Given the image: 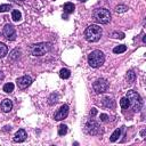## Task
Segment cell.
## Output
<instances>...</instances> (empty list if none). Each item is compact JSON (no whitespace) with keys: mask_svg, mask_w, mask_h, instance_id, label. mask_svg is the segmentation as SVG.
Here are the masks:
<instances>
[{"mask_svg":"<svg viewBox=\"0 0 146 146\" xmlns=\"http://www.w3.org/2000/svg\"><path fill=\"white\" fill-rule=\"evenodd\" d=\"M102 27L96 25V24H91L89 25L86 31H84V36H86V40L89 41V42H96L100 39L102 36Z\"/></svg>","mask_w":146,"mask_h":146,"instance_id":"cell-1","label":"cell"},{"mask_svg":"<svg viewBox=\"0 0 146 146\" xmlns=\"http://www.w3.org/2000/svg\"><path fill=\"white\" fill-rule=\"evenodd\" d=\"M104 62H105V56L100 50H94L88 56V63L94 68L100 67L104 64Z\"/></svg>","mask_w":146,"mask_h":146,"instance_id":"cell-2","label":"cell"},{"mask_svg":"<svg viewBox=\"0 0 146 146\" xmlns=\"http://www.w3.org/2000/svg\"><path fill=\"white\" fill-rule=\"evenodd\" d=\"M127 98L129 100V104L131 105L132 110L135 112H139L141 110V106H143V99L141 97L139 96L138 92L133 91V90H129L127 92Z\"/></svg>","mask_w":146,"mask_h":146,"instance_id":"cell-3","label":"cell"},{"mask_svg":"<svg viewBox=\"0 0 146 146\" xmlns=\"http://www.w3.org/2000/svg\"><path fill=\"white\" fill-rule=\"evenodd\" d=\"M92 17L97 23L100 24H107L111 21V13L106 8H98L95 9L92 13Z\"/></svg>","mask_w":146,"mask_h":146,"instance_id":"cell-4","label":"cell"},{"mask_svg":"<svg viewBox=\"0 0 146 146\" xmlns=\"http://www.w3.org/2000/svg\"><path fill=\"white\" fill-rule=\"evenodd\" d=\"M50 49H51V44L49 42H40V43L32 44L31 54L33 56H42L48 51H50Z\"/></svg>","mask_w":146,"mask_h":146,"instance_id":"cell-5","label":"cell"},{"mask_svg":"<svg viewBox=\"0 0 146 146\" xmlns=\"http://www.w3.org/2000/svg\"><path fill=\"white\" fill-rule=\"evenodd\" d=\"M92 88H94L95 92H97V94H103V92H105V91L107 90V88H108V82H107L106 79H103V78L97 79V80L94 82Z\"/></svg>","mask_w":146,"mask_h":146,"instance_id":"cell-6","label":"cell"},{"mask_svg":"<svg viewBox=\"0 0 146 146\" xmlns=\"http://www.w3.org/2000/svg\"><path fill=\"white\" fill-rule=\"evenodd\" d=\"M84 128H86V132L89 133V135L95 136V135L100 133V127H99V124L95 120H89L86 123V127Z\"/></svg>","mask_w":146,"mask_h":146,"instance_id":"cell-7","label":"cell"},{"mask_svg":"<svg viewBox=\"0 0 146 146\" xmlns=\"http://www.w3.org/2000/svg\"><path fill=\"white\" fill-rule=\"evenodd\" d=\"M3 34H5V36H6L8 40H10V41H14V40L16 39V31H15V27H14L13 25H10V24L5 25V27H3Z\"/></svg>","mask_w":146,"mask_h":146,"instance_id":"cell-8","label":"cell"},{"mask_svg":"<svg viewBox=\"0 0 146 146\" xmlns=\"http://www.w3.org/2000/svg\"><path fill=\"white\" fill-rule=\"evenodd\" d=\"M67 115H68V106H67V105H63V106L55 113L54 117H55V120L60 121V120H64Z\"/></svg>","mask_w":146,"mask_h":146,"instance_id":"cell-9","label":"cell"},{"mask_svg":"<svg viewBox=\"0 0 146 146\" xmlns=\"http://www.w3.org/2000/svg\"><path fill=\"white\" fill-rule=\"evenodd\" d=\"M31 83H32V79H31L30 76H27V75L21 76V78L17 79V86H18V88H21V89L27 88Z\"/></svg>","mask_w":146,"mask_h":146,"instance_id":"cell-10","label":"cell"},{"mask_svg":"<svg viewBox=\"0 0 146 146\" xmlns=\"http://www.w3.org/2000/svg\"><path fill=\"white\" fill-rule=\"evenodd\" d=\"M26 137H27L26 131H25L24 129H19V130L15 133V136H14V141H15V143H22V141H24V140L26 139Z\"/></svg>","mask_w":146,"mask_h":146,"instance_id":"cell-11","label":"cell"},{"mask_svg":"<svg viewBox=\"0 0 146 146\" xmlns=\"http://www.w3.org/2000/svg\"><path fill=\"white\" fill-rule=\"evenodd\" d=\"M13 108V102L10 99H3L2 103H1V110L3 112H10Z\"/></svg>","mask_w":146,"mask_h":146,"instance_id":"cell-12","label":"cell"},{"mask_svg":"<svg viewBox=\"0 0 146 146\" xmlns=\"http://www.w3.org/2000/svg\"><path fill=\"white\" fill-rule=\"evenodd\" d=\"M103 104L106 106V107H110V108H114L115 107V102L113 100V98L111 97H104L103 98Z\"/></svg>","mask_w":146,"mask_h":146,"instance_id":"cell-13","label":"cell"},{"mask_svg":"<svg viewBox=\"0 0 146 146\" xmlns=\"http://www.w3.org/2000/svg\"><path fill=\"white\" fill-rule=\"evenodd\" d=\"M74 5L72 3V2H66L65 5H64V11L66 13V14H72L73 11H74Z\"/></svg>","mask_w":146,"mask_h":146,"instance_id":"cell-14","label":"cell"},{"mask_svg":"<svg viewBox=\"0 0 146 146\" xmlns=\"http://www.w3.org/2000/svg\"><path fill=\"white\" fill-rule=\"evenodd\" d=\"M120 135H121V128H119V129H116L112 135H111V138H110V140L112 141V143H114V141H116L117 139H119V137H120Z\"/></svg>","mask_w":146,"mask_h":146,"instance_id":"cell-15","label":"cell"},{"mask_svg":"<svg viewBox=\"0 0 146 146\" xmlns=\"http://www.w3.org/2000/svg\"><path fill=\"white\" fill-rule=\"evenodd\" d=\"M59 76H60L62 79H68V78L71 76V72H70L67 68H62V70L59 71Z\"/></svg>","mask_w":146,"mask_h":146,"instance_id":"cell-16","label":"cell"},{"mask_svg":"<svg viewBox=\"0 0 146 146\" xmlns=\"http://www.w3.org/2000/svg\"><path fill=\"white\" fill-rule=\"evenodd\" d=\"M127 80H128L129 83H133V82H135V80H136V74L133 73L132 70L128 71V73H127Z\"/></svg>","mask_w":146,"mask_h":146,"instance_id":"cell-17","label":"cell"},{"mask_svg":"<svg viewBox=\"0 0 146 146\" xmlns=\"http://www.w3.org/2000/svg\"><path fill=\"white\" fill-rule=\"evenodd\" d=\"M7 52H8V47H7L5 43L0 42V57H1V58L5 57V56L7 55Z\"/></svg>","mask_w":146,"mask_h":146,"instance_id":"cell-18","label":"cell"},{"mask_svg":"<svg viewBox=\"0 0 146 146\" xmlns=\"http://www.w3.org/2000/svg\"><path fill=\"white\" fill-rule=\"evenodd\" d=\"M125 50H127V46L120 44V46H117V47H115V48L113 49V52H114V54H121V52H124Z\"/></svg>","mask_w":146,"mask_h":146,"instance_id":"cell-19","label":"cell"},{"mask_svg":"<svg viewBox=\"0 0 146 146\" xmlns=\"http://www.w3.org/2000/svg\"><path fill=\"white\" fill-rule=\"evenodd\" d=\"M11 18H13V21L18 22V21H21L22 15H21V13H19L18 10H13V13H11Z\"/></svg>","mask_w":146,"mask_h":146,"instance_id":"cell-20","label":"cell"},{"mask_svg":"<svg viewBox=\"0 0 146 146\" xmlns=\"http://www.w3.org/2000/svg\"><path fill=\"white\" fill-rule=\"evenodd\" d=\"M120 106H121L123 110H125V108H128V107L130 106V104H129V100H128V98H127V97H123V98H121V100H120Z\"/></svg>","mask_w":146,"mask_h":146,"instance_id":"cell-21","label":"cell"},{"mask_svg":"<svg viewBox=\"0 0 146 146\" xmlns=\"http://www.w3.org/2000/svg\"><path fill=\"white\" fill-rule=\"evenodd\" d=\"M67 133V127L65 125V124H60L59 127H58V135L59 136H64V135H66Z\"/></svg>","mask_w":146,"mask_h":146,"instance_id":"cell-22","label":"cell"},{"mask_svg":"<svg viewBox=\"0 0 146 146\" xmlns=\"http://www.w3.org/2000/svg\"><path fill=\"white\" fill-rule=\"evenodd\" d=\"M3 91L5 92H13L14 91V84L13 83H6L5 86H3Z\"/></svg>","mask_w":146,"mask_h":146,"instance_id":"cell-23","label":"cell"},{"mask_svg":"<svg viewBox=\"0 0 146 146\" xmlns=\"http://www.w3.org/2000/svg\"><path fill=\"white\" fill-rule=\"evenodd\" d=\"M57 100H58V95L57 94H51V96L49 97V104L50 105H54V104H56L57 103Z\"/></svg>","mask_w":146,"mask_h":146,"instance_id":"cell-24","label":"cell"},{"mask_svg":"<svg viewBox=\"0 0 146 146\" xmlns=\"http://www.w3.org/2000/svg\"><path fill=\"white\" fill-rule=\"evenodd\" d=\"M128 10V7L124 6V5H119L115 7V11L116 13H125Z\"/></svg>","mask_w":146,"mask_h":146,"instance_id":"cell-25","label":"cell"},{"mask_svg":"<svg viewBox=\"0 0 146 146\" xmlns=\"http://www.w3.org/2000/svg\"><path fill=\"white\" fill-rule=\"evenodd\" d=\"M111 36H112V38L123 39V38H124V33H122V32H113V33L111 34Z\"/></svg>","mask_w":146,"mask_h":146,"instance_id":"cell-26","label":"cell"},{"mask_svg":"<svg viewBox=\"0 0 146 146\" xmlns=\"http://www.w3.org/2000/svg\"><path fill=\"white\" fill-rule=\"evenodd\" d=\"M9 9H11V5H1L0 6V13L8 11Z\"/></svg>","mask_w":146,"mask_h":146,"instance_id":"cell-27","label":"cell"},{"mask_svg":"<svg viewBox=\"0 0 146 146\" xmlns=\"http://www.w3.org/2000/svg\"><path fill=\"white\" fill-rule=\"evenodd\" d=\"M17 52H18V50H17V49H15V50H13V52H11V56H10V58H11L13 60H14V59H16V58H17V57L19 56V55H18V56L16 55Z\"/></svg>","mask_w":146,"mask_h":146,"instance_id":"cell-28","label":"cell"},{"mask_svg":"<svg viewBox=\"0 0 146 146\" xmlns=\"http://www.w3.org/2000/svg\"><path fill=\"white\" fill-rule=\"evenodd\" d=\"M100 120H102L103 122H107V121H108V115H106V114H100Z\"/></svg>","mask_w":146,"mask_h":146,"instance_id":"cell-29","label":"cell"},{"mask_svg":"<svg viewBox=\"0 0 146 146\" xmlns=\"http://www.w3.org/2000/svg\"><path fill=\"white\" fill-rule=\"evenodd\" d=\"M96 113H97V110H96V108H91V111H90V114L94 116V115H96Z\"/></svg>","mask_w":146,"mask_h":146,"instance_id":"cell-30","label":"cell"},{"mask_svg":"<svg viewBox=\"0 0 146 146\" xmlns=\"http://www.w3.org/2000/svg\"><path fill=\"white\" fill-rule=\"evenodd\" d=\"M2 79H3V73L0 71V81H2Z\"/></svg>","mask_w":146,"mask_h":146,"instance_id":"cell-31","label":"cell"},{"mask_svg":"<svg viewBox=\"0 0 146 146\" xmlns=\"http://www.w3.org/2000/svg\"><path fill=\"white\" fill-rule=\"evenodd\" d=\"M79 1H82V2H84V1H87V0H79Z\"/></svg>","mask_w":146,"mask_h":146,"instance_id":"cell-32","label":"cell"},{"mask_svg":"<svg viewBox=\"0 0 146 146\" xmlns=\"http://www.w3.org/2000/svg\"><path fill=\"white\" fill-rule=\"evenodd\" d=\"M21 1H24V0H21Z\"/></svg>","mask_w":146,"mask_h":146,"instance_id":"cell-33","label":"cell"}]
</instances>
